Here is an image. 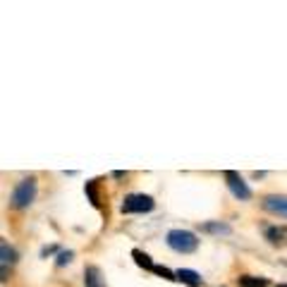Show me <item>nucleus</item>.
Segmentation results:
<instances>
[{
    "label": "nucleus",
    "instance_id": "8",
    "mask_svg": "<svg viewBox=\"0 0 287 287\" xmlns=\"http://www.w3.org/2000/svg\"><path fill=\"white\" fill-rule=\"evenodd\" d=\"M266 237H268V242H271V244H285L287 230H285V227H268Z\"/></svg>",
    "mask_w": 287,
    "mask_h": 287
},
{
    "label": "nucleus",
    "instance_id": "6",
    "mask_svg": "<svg viewBox=\"0 0 287 287\" xmlns=\"http://www.w3.org/2000/svg\"><path fill=\"white\" fill-rule=\"evenodd\" d=\"M175 278L180 282H184V285H189V287H201V278H199V273H196V271H189V268H180V271H175Z\"/></svg>",
    "mask_w": 287,
    "mask_h": 287
},
{
    "label": "nucleus",
    "instance_id": "9",
    "mask_svg": "<svg viewBox=\"0 0 287 287\" xmlns=\"http://www.w3.org/2000/svg\"><path fill=\"white\" fill-rule=\"evenodd\" d=\"M134 256V263L139 268H146V271H154V261H151V256H148L146 252H141V249H134L132 252Z\"/></svg>",
    "mask_w": 287,
    "mask_h": 287
},
{
    "label": "nucleus",
    "instance_id": "11",
    "mask_svg": "<svg viewBox=\"0 0 287 287\" xmlns=\"http://www.w3.org/2000/svg\"><path fill=\"white\" fill-rule=\"evenodd\" d=\"M0 256H3V268H7V263H12L14 261V252L10 249L7 242H0Z\"/></svg>",
    "mask_w": 287,
    "mask_h": 287
},
{
    "label": "nucleus",
    "instance_id": "2",
    "mask_svg": "<svg viewBox=\"0 0 287 287\" xmlns=\"http://www.w3.org/2000/svg\"><path fill=\"white\" fill-rule=\"evenodd\" d=\"M34 196H36V182H34V177L22 180V182L14 187V192H12L14 208H27L29 203L34 201Z\"/></svg>",
    "mask_w": 287,
    "mask_h": 287
},
{
    "label": "nucleus",
    "instance_id": "1",
    "mask_svg": "<svg viewBox=\"0 0 287 287\" xmlns=\"http://www.w3.org/2000/svg\"><path fill=\"white\" fill-rule=\"evenodd\" d=\"M168 246L173 252L189 254L199 246V239H196V235L189 230H170L168 232Z\"/></svg>",
    "mask_w": 287,
    "mask_h": 287
},
{
    "label": "nucleus",
    "instance_id": "7",
    "mask_svg": "<svg viewBox=\"0 0 287 287\" xmlns=\"http://www.w3.org/2000/svg\"><path fill=\"white\" fill-rule=\"evenodd\" d=\"M84 285L86 287H105L103 278H101V271L96 266H89L84 271Z\"/></svg>",
    "mask_w": 287,
    "mask_h": 287
},
{
    "label": "nucleus",
    "instance_id": "13",
    "mask_svg": "<svg viewBox=\"0 0 287 287\" xmlns=\"http://www.w3.org/2000/svg\"><path fill=\"white\" fill-rule=\"evenodd\" d=\"M208 232H218V235H230V227L227 225H220V223H208L206 225Z\"/></svg>",
    "mask_w": 287,
    "mask_h": 287
},
{
    "label": "nucleus",
    "instance_id": "3",
    "mask_svg": "<svg viewBox=\"0 0 287 287\" xmlns=\"http://www.w3.org/2000/svg\"><path fill=\"white\" fill-rule=\"evenodd\" d=\"M154 199L148 194H129L122 201V213H148L154 211Z\"/></svg>",
    "mask_w": 287,
    "mask_h": 287
},
{
    "label": "nucleus",
    "instance_id": "16",
    "mask_svg": "<svg viewBox=\"0 0 287 287\" xmlns=\"http://www.w3.org/2000/svg\"><path fill=\"white\" fill-rule=\"evenodd\" d=\"M278 287H287V282H282V285H278Z\"/></svg>",
    "mask_w": 287,
    "mask_h": 287
},
{
    "label": "nucleus",
    "instance_id": "15",
    "mask_svg": "<svg viewBox=\"0 0 287 287\" xmlns=\"http://www.w3.org/2000/svg\"><path fill=\"white\" fill-rule=\"evenodd\" d=\"M72 256H74L72 252H63L60 256H58V266H65V263H70V261H72Z\"/></svg>",
    "mask_w": 287,
    "mask_h": 287
},
{
    "label": "nucleus",
    "instance_id": "4",
    "mask_svg": "<svg viewBox=\"0 0 287 287\" xmlns=\"http://www.w3.org/2000/svg\"><path fill=\"white\" fill-rule=\"evenodd\" d=\"M225 180H227V187H230V192L237 196V199H249V196H252V189L246 187L244 180H242L237 173H232V170L225 173Z\"/></svg>",
    "mask_w": 287,
    "mask_h": 287
},
{
    "label": "nucleus",
    "instance_id": "12",
    "mask_svg": "<svg viewBox=\"0 0 287 287\" xmlns=\"http://www.w3.org/2000/svg\"><path fill=\"white\" fill-rule=\"evenodd\" d=\"M151 273L161 275L163 280H177V278H175V273H173L170 268H165V266H154V271H151Z\"/></svg>",
    "mask_w": 287,
    "mask_h": 287
},
{
    "label": "nucleus",
    "instance_id": "10",
    "mask_svg": "<svg viewBox=\"0 0 287 287\" xmlns=\"http://www.w3.org/2000/svg\"><path fill=\"white\" fill-rule=\"evenodd\" d=\"M239 285L242 287H266L268 280L266 278H254V275H242L239 278Z\"/></svg>",
    "mask_w": 287,
    "mask_h": 287
},
{
    "label": "nucleus",
    "instance_id": "14",
    "mask_svg": "<svg viewBox=\"0 0 287 287\" xmlns=\"http://www.w3.org/2000/svg\"><path fill=\"white\" fill-rule=\"evenodd\" d=\"M86 194L91 196L93 206H98V194H96V184H93V182H86Z\"/></svg>",
    "mask_w": 287,
    "mask_h": 287
},
{
    "label": "nucleus",
    "instance_id": "5",
    "mask_svg": "<svg viewBox=\"0 0 287 287\" xmlns=\"http://www.w3.org/2000/svg\"><path fill=\"white\" fill-rule=\"evenodd\" d=\"M263 206H266L271 213H275V216L287 218V196L271 194V196H266V199H263Z\"/></svg>",
    "mask_w": 287,
    "mask_h": 287
}]
</instances>
